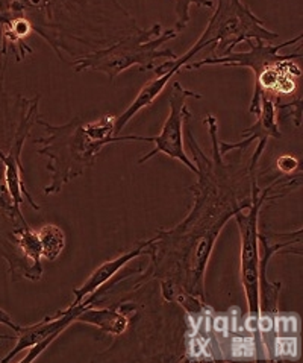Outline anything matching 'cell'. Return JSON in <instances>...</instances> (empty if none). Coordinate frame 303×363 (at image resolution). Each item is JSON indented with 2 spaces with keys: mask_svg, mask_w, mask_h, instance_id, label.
I'll use <instances>...</instances> for the list:
<instances>
[{
  "mask_svg": "<svg viewBox=\"0 0 303 363\" xmlns=\"http://www.w3.org/2000/svg\"><path fill=\"white\" fill-rule=\"evenodd\" d=\"M273 330V316L272 315H265V313H259L258 316V332L270 333Z\"/></svg>",
  "mask_w": 303,
  "mask_h": 363,
  "instance_id": "obj_21",
  "label": "cell"
},
{
  "mask_svg": "<svg viewBox=\"0 0 303 363\" xmlns=\"http://www.w3.org/2000/svg\"><path fill=\"white\" fill-rule=\"evenodd\" d=\"M161 25L156 23L146 30H138L132 35L117 41L106 49L86 53L85 57L73 61L74 72L99 70L114 81L126 69L138 66L139 72L155 70L154 61L158 58L176 60V53L170 49H161L164 43L178 37L176 29H168L161 34Z\"/></svg>",
  "mask_w": 303,
  "mask_h": 363,
  "instance_id": "obj_3",
  "label": "cell"
},
{
  "mask_svg": "<svg viewBox=\"0 0 303 363\" xmlns=\"http://www.w3.org/2000/svg\"><path fill=\"white\" fill-rule=\"evenodd\" d=\"M278 167L280 172H285V174H293L295 170L300 169V162L296 157H291V155H284L278 160Z\"/></svg>",
  "mask_w": 303,
  "mask_h": 363,
  "instance_id": "obj_19",
  "label": "cell"
},
{
  "mask_svg": "<svg viewBox=\"0 0 303 363\" xmlns=\"http://www.w3.org/2000/svg\"><path fill=\"white\" fill-rule=\"evenodd\" d=\"M276 106L273 104L272 99H268L267 96H261V110H259L258 117V122L247 128L241 133V137H246L244 140L238 142V143H226L222 142L220 146V155H224L226 152L234 151V149H246L248 145H251L256 138H259V143L256 151L252 157V162L251 164H258V160L259 157L263 155L264 152V147L268 138H279L280 137V131H279V126H278V117H276Z\"/></svg>",
  "mask_w": 303,
  "mask_h": 363,
  "instance_id": "obj_11",
  "label": "cell"
},
{
  "mask_svg": "<svg viewBox=\"0 0 303 363\" xmlns=\"http://www.w3.org/2000/svg\"><path fill=\"white\" fill-rule=\"evenodd\" d=\"M302 35L296 37L291 41H285L279 46H267L264 41L256 40L255 43H248L252 48L251 52L244 53H229L226 57L220 58H207L199 62L185 64L187 70L200 69L203 66H235V67H251L255 72V93L248 106V111L258 116L261 110V96H267L272 99L276 111L279 106V99L282 96H288L295 93L299 87L297 79L300 78V67L293 60H300L302 53H295V55H279V50L287 46L295 45L300 41Z\"/></svg>",
  "mask_w": 303,
  "mask_h": 363,
  "instance_id": "obj_2",
  "label": "cell"
},
{
  "mask_svg": "<svg viewBox=\"0 0 303 363\" xmlns=\"http://www.w3.org/2000/svg\"><path fill=\"white\" fill-rule=\"evenodd\" d=\"M155 239H156V236L149 239V240H146V242H139L134 250H131L129 252H125V254H122V255H118V257H115V259H113V260H110V262H105L103 264H101L99 268H97V269L88 277V279L85 280V283H84L81 287H78V289L73 291L74 300H73L72 304H79L82 300H85L86 296L91 295V294L96 292L97 289H101V287H102L106 281L113 280L118 271H122L129 262L134 260L135 257H138V255H142V254L144 252V250H146V248L149 247V245H150L152 242H154Z\"/></svg>",
  "mask_w": 303,
  "mask_h": 363,
  "instance_id": "obj_12",
  "label": "cell"
},
{
  "mask_svg": "<svg viewBox=\"0 0 303 363\" xmlns=\"http://www.w3.org/2000/svg\"><path fill=\"white\" fill-rule=\"evenodd\" d=\"M231 353L234 357H253L255 340L252 337H234L231 344Z\"/></svg>",
  "mask_w": 303,
  "mask_h": 363,
  "instance_id": "obj_18",
  "label": "cell"
},
{
  "mask_svg": "<svg viewBox=\"0 0 303 363\" xmlns=\"http://www.w3.org/2000/svg\"><path fill=\"white\" fill-rule=\"evenodd\" d=\"M275 348L278 359H296L299 356V340L296 336H278Z\"/></svg>",
  "mask_w": 303,
  "mask_h": 363,
  "instance_id": "obj_16",
  "label": "cell"
},
{
  "mask_svg": "<svg viewBox=\"0 0 303 363\" xmlns=\"http://www.w3.org/2000/svg\"><path fill=\"white\" fill-rule=\"evenodd\" d=\"M205 351H207V344L200 336H193L188 340V354H191L194 359L203 356Z\"/></svg>",
  "mask_w": 303,
  "mask_h": 363,
  "instance_id": "obj_20",
  "label": "cell"
},
{
  "mask_svg": "<svg viewBox=\"0 0 303 363\" xmlns=\"http://www.w3.org/2000/svg\"><path fill=\"white\" fill-rule=\"evenodd\" d=\"M21 104H23V108H21L20 114V122L16 130L13 143H11L9 152L5 158V177H6V184L9 189V194L13 196L14 202L17 206H21L25 199L29 202L30 207L34 210H40L41 207L37 204L29 195V191L25 187L23 179H21V172H23V164H21V149H23L25 140L28 138L30 128L34 123H37L38 119V104H40V96H35L34 99H25L21 98Z\"/></svg>",
  "mask_w": 303,
  "mask_h": 363,
  "instance_id": "obj_8",
  "label": "cell"
},
{
  "mask_svg": "<svg viewBox=\"0 0 303 363\" xmlns=\"http://www.w3.org/2000/svg\"><path fill=\"white\" fill-rule=\"evenodd\" d=\"M215 6L217 9L202 34L212 43L211 49L215 52V58L229 55L243 41H273L279 37L276 32L267 30L263 26L264 21L259 20L246 4L220 0Z\"/></svg>",
  "mask_w": 303,
  "mask_h": 363,
  "instance_id": "obj_4",
  "label": "cell"
},
{
  "mask_svg": "<svg viewBox=\"0 0 303 363\" xmlns=\"http://www.w3.org/2000/svg\"><path fill=\"white\" fill-rule=\"evenodd\" d=\"M37 234L41 243L42 259L49 262L57 260L66 248V234H64L62 228L53 225V223H47V225L41 227Z\"/></svg>",
  "mask_w": 303,
  "mask_h": 363,
  "instance_id": "obj_14",
  "label": "cell"
},
{
  "mask_svg": "<svg viewBox=\"0 0 303 363\" xmlns=\"http://www.w3.org/2000/svg\"><path fill=\"white\" fill-rule=\"evenodd\" d=\"M251 206L248 213L244 215L243 211L236 213L235 220L240 227L241 234V281L246 291L248 315L259 316V250H258V218L261 207L265 201L278 199L280 194H272L273 186H268L263 194H259L255 170L251 172Z\"/></svg>",
  "mask_w": 303,
  "mask_h": 363,
  "instance_id": "obj_5",
  "label": "cell"
},
{
  "mask_svg": "<svg viewBox=\"0 0 303 363\" xmlns=\"http://www.w3.org/2000/svg\"><path fill=\"white\" fill-rule=\"evenodd\" d=\"M5 158H6V154L2 151V147H0V160H2V162H5Z\"/></svg>",
  "mask_w": 303,
  "mask_h": 363,
  "instance_id": "obj_25",
  "label": "cell"
},
{
  "mask_svg": "<svg viewBox=\"0 0 303 363\" xmlns=\"http://www.w3.org/2000/svg\"><path fill=\"white\" fill-rule=\"evenodd\" d=\"M0 339H6V340H16L14 336H6V335H0Z\"/></svg>",
  "mask_w": 303,
  "mask_h": 363,
  "instance_id": "obj_24",
  "label": "cell"
},
{
  "mask_svg": "<svg viewBox=\"0 0 303 363\" xmlns=\"http://www.w3.org/2000/svg\"><path fill=\"white\" fill-rule=\"evenodd\" d=\"M45 126L47 135L34 138V143L42 145L37 154L49 158L47 170L52 174L50 183L45 187L46 195H57L69 181L81 177L94 166L97 155L106 145L117 143L114 134V116H103L99 121L84 123L73 119L59 126L37 119Z\"/></svg>",
  "mask_w": 303,
  "mask_h": 363,
  "instance_id": "obj_1",
  "label": "cell"
},
{
  "mask_svg": "<svg viewBox=\"0 0 303 363\" xmlns=\"http://www.w3.org/2000/svg\"><path fill=\"white\" fill-rule=\"evenodd\" d=\"M273 330L278 336H296L299 332V319L295 315L273 318Z\"/></svg>",
  "mask_w": 303,
  "mask_h": 363,
  "instance_id": "obj_17",
  "label": "cell"
},
{
  "mask_svg": "<svg viewBox=\"0 0 303 363\" xmlns=\"http://www.w3.org/2000/svg\"><path fill=\"white\" fill-rule=\"evenodd\" d=\"M207 46H211L208 40H205L203 37L199 38V41L194 45L185 55H182L181 58H176V60H171V61H166L164 64H161V66L155 67V72L158 77L154 79L147 82L143 90L138 93V96L135 98V101L127 106V110L120 116V117H115V123H114V134L115 137L117 135H122V131L123 128L127 125V122L132 119V117L139 111L146 108V106H149L152 102H154L158 94L166 89V85L168 84L170 78L175 74L181 67L185 66V64L194 57L198 55V53L202 50V49H207Z\"/></svg>",
  "mask_w": 303,
  "mask_h": 363,
  "instance_id": "obj_9",
  "label": "cell"
},
{
  "mask_svg": "<svg viewBox=\"0 0 303 363\" xmlns=\"http://www.w3.org/2000/svg\"><path fill=\"white\" fill-rule=\"evenodd\" d=\"M29 227L23 213L20 211L13 196L9 194L5 177V164L0 160V257H4L9 266V274L13 281L28 279L38 281L42 272L37 271L20 252L17 245V233Z\"/></svg>",
  "mask_w": 303,
  "mask_h": 363,
  "instance_id": "obj_7",
  "label": "cell"
},
{
  "mask_svg": "<svg viewBox=\"0 0 303 363\" xmlns=\"http://www.w3.org/2000/svg\"><path fill=\"white\" fill-rule=\"evenodd\" d=\"M16 238H17L18 250L21 254H23V257L32 266H34L37 271L42 272V266H41L42 251H41V243L38 239V234L30 227H25L17 233Z\"/></svg>",
  "mask_w": 303,
  "mask_h": 363,
  "instance_id": "obj_15",
  "label": "cell"
},
{
  "mask_svg": "<svg viewBox=\"0 0 303 363\" xmlns=\"http://www.w3.org/2000/svg\"><path fill=\"white\" fill-rule=\"evenodd\" d=\"M212 328L217 333H223L227 335V328H229V318L227 316H215L212 319Z\"/></svg>",
  "mask_w": 303,
  "mask_h": 363,
  "instance_id": "obj_22",
  "label": "cell"
},
{
  "mask_svg": "<svg viewBox=\"0 0 303 363\" xmlns=\"http://www.w3.org/2000/svg\"><path fill=\"white\" fill-rule=\"evenodd\" d=\"M26 9V2H0V53L5 55L8 46H13L17 62L32 53L25 40L35 30V25L28 18Z\"/></svg>",
  "mask_w": 303,
  "mask_h": 363,
  "instance_id": "obj_10",
  "label": "cell"
},
{
  "mask_svg": "<svg viewBox=\"0 0 303 363\" xmlns=\"http://www.w3.org/2000/svg\"><path fill=\"white\" fill-rule=\"evenodd\" d=\"M78 323H85L99 327L101 330L111 335H122L127 328L129 318L122 312V307H111V308H94L90 307L82 312L78 319Z\"/></svg>",
  "mask_w": 303,
  "mask_h": 363,
  "instance_id": "obj_13",
  "label": "cell"
},
{
  "mask_svg": "<svg viewBox=\"0 0 303 363\" xmlns=\"http://www.w3.org/2000/svg\"><path fill=\"white\" fill-rule=\"evenodd\" d=\"M0 324H4V325H6V327H9V328H13L16 333L20 330V325H17V324L13 321V318H11L5 311H2V308H0Z\"/></svg>",
  "mask_w": 303,
  "mask_h": 363,
  "instance_id": "obj_23",
  "label": "cell"
},
{
  "mask_svg": "<svg viewBox=\"0 0 303 363\" xmlns=\"http://www.w3.org/2000/svg\"><path fill=\"white\" fill-rule=\"evenodd\" d=\"M188 98L202 99L199 93H194L191 90L183 89L179 82L171 85L168 93V104H170V114L167 121L162 126L161 133L156 137H143V135H117V142H147L154 143L155 147L146 155L138 160L139 164H143L147 160H150L156 154H166L171 158L179 160L181 163L185 164L191 172L198 175V166L194 164L188 155L183 151V142H182V123H183V108H185V101Z\"/></svg>",
  "mask_w": 303,
  "mask_h": 363,
  "instance_id": "obj_6",
  "label": "cell"
}]
</instances>
